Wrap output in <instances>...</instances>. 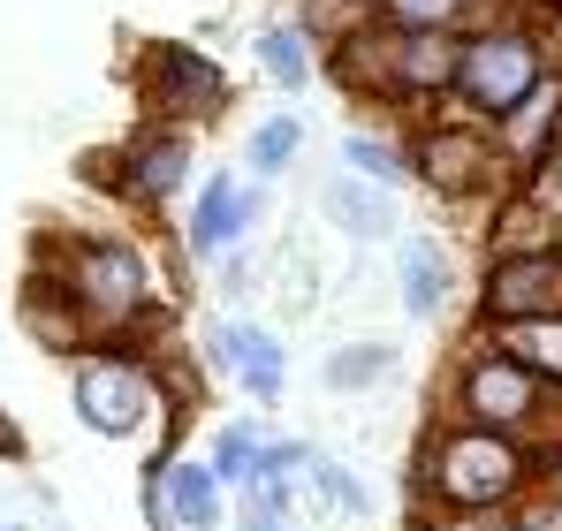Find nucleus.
<instances>
[{
    "label": "nucleus",
    "instance_id": "obj_1",
    "mask_svg": "<svg viewBox=\"0 0 562 531\" xmlns=\"http://www.w3.org/2000/svg\"><path fill=\"white\" fill-rule=\"evenodd\" d=\"M31 273H46L77 304V319L92 327V350H130L137 335L168 327L153 266L130 236H54L46 266H31Z\"/></svg>",
    "mask_w": 562,
    "mask_h": 531
},
{
    "label": "nucleus",
    "instance_id": "obj_2",
    "mask_svg": "<svg viewBox=\"0 0 562 531\" xmlns=\"http://www.w3.org/2000/svg\"><path fill=\"white\" fill-rule=\"evenodd\" d=\"M411 494L426 509H517L525 494H540V433L517 441L441 418L411 455Z\"/></svg>",
    "mask_w": 562,
    "mask_h": 531
},
{
    "label": "nucleus",
    "instance_id": "obj_3",
    "mask_svg": "<svg viewBox=\"0 0 562 531\" xmlns=\"http://www.w3.org/2000/svg\"><path fill=\"white\" fill-rule=\"evenodd\" d=\"M555 77V61H548V31L540 23H525V15H486V23H471L464 31V54H457V106H464L471 122H486V129H502L532 91Z\"/></svg>",
    "mask_w": 562,
    "mask_h": 531
},
{
    "label": "nucleus",
    "instance_id": "obj_4",
    "mask_svg": "<svg viewBox=\"0 0 562 531\" xmlns=\"http://www.w3.org/2000/svg\"><path fill=\"white\" fill-rule=\"evenodd\" d=\"M190 152H198V137H190L183 122H137L130 145L85 152V182H106L137 213H168L190 190Z\"/></svg>",
    "mask_w": 562,
    "mask_h": 531
},
{
    "label": "nucleus",
    "instance_id": "obj_5",
    "mask_svg": "<svg viewBox=\"0 0 562 531\" xmlns=\"http://www.w3.org/2000/svg\"><path fill=\"white\" fill-rule=\"evenodd\" d=\"M449 418H457V426H486V433L532 441L540 418H548V387H540L517 357H502L494 342H471L464 364L449 372Z\"/></svg>",
    "mask_w": 562,
    "mask_h": 531
},
{
    "label": "nucleus",
    "instance_id": "obj_6",
    "mask_svg": "<svg viewBox=\"0 0 562 531\" xmlns=\"http://www.w3.org/2000/svg\"><path fill=\"white\" fill-rule=\"evenodd\" d=\"M411 176L441 197H479V190H517V168L502 160L494 129L471 114H434L411 137Z\"/></svg>",
    "mask_w": 562,
    "mask_h": 531
},
{
    "label": "nucleus",
    "instance_id": "obj_7",
    "mask_svg": "<svg viewBox=\"0 0 562 531\" xmlns=\"http://www.w3.org/2000/svg\"><path fill=\"white\" fill-rule=\"evenodd\" d=\"M130 84L145 99V122H183V129L213 122V114L236 99V91H228V69H221L213 54L183 46V38H153V46L137 54Z\"/></svg>",
    "mask_w": 562,
    "mask_h": 531
},
{
    "label": "nucleus",
    "instance_id": "obj_8",
    "mask_svg": "<svg viewBox=\"0 0 562 531\" xmlns=\"http://www.w3.org/2000/svg\"><path fill=\"white\" fill-rule=\"evenodd\" d=\"M69 395H77V418L92 426L99 441H130L153 418V403H160L153 364L137 350H85L69 364Z\"/></svg>",
    "mask_w": 562,
    "mask_h": 531
},
{
    "label": "nucleus",
    "instance_id": "obj_9",
    "mask_svg": "<svg viewBox=\"0 0 562 531\" xmlns=\"http://www.w3.org/2000/svg\"><path fill=\"white\" fill-rule=\"evenodd\" d=\"M562 312V259L555 251H517V259H486L479 296H471V327L502 335L517 319H548Z\"/></svg>",
    "mask_w": 562,
    "mask_h": 531
},
{
    "label": "nucleus",
    "instance_id": "obj_10",
    "mask_svg": "<svg viewBox=\"0 0 562 531\" xmlns=\"http://www.w3.org/2000/svg\"><path fill=\"white\" fill-rule=\"evenodd\" d=\"M259 213H267V182H244L236 168L205 176V182H198V197H190V221H183V259L190 266L236 259L244 236L259 228Z\"/></svg>",
    "mask_w": 562,
    "mask_h": 531
},
{
    "label": "nucleus",
    "instance_id": "obj_11",
    "mask_svg": "<svg viewBox=\"0 0 562 531\" xmlns=\"http://www.w3.org/2000/svg\"><path fill=\"white\" fill-rule=\"evenodd\" d=\"M457 54H464V31H380L387 99H449L457 91Z\"/></svg>",
    "mask_w": 562,
    "mask_h": 531
},
{
    "label": "nucleus",
    "instance_id": "obj_12",
    "mask_svg": "<svg viewBox=\"0 0 562 531\" xmlns=\"http://www.w3.org/2000/svg\"><path fill=\"white\" fill-rule=\"evenodd\" d=\"M213 364L251 395V403H281V387H289V350H281L274 327H259V319H213Z\"/></svg>",
    "mask_w": 562,
    "mask_h": 531
},
{
    "label": "nucleus",
    "instance_id": "obj_13",
    "mask_svg": "<svg viewBox=\"0 0 562 531\" xmlns=\"http://www.w3.org/2000/svg\"><path fill=\"white\" fill-rule=\"evenodd\" d=\"M494 145H502V160L517 168V182L540 176V168L562 152V77H548V84L532 91V99L494 129Z\"/></svg>",
    "mask_w": 562,
    "mask_h": 531
},
{
    "label": "nucleus",
    "instance_id": "obj_14",
    "mask_svg": "<svg viewBox=\"0 0 562 531\" xmlns=\"http://www.w3.org/2000/svg\"><path fill=\"white\" fill-rule=\"evenodd\" d=\"M319 213H327L350 244H395V190L350 176V168L319 182Z\"/></svg>",
    "mask_w": 562,
    "mask_h": 531
},
{
    "label": "nucleus",
    "instance_id": "obj_15",
    "mask_svg": "<svg viewBox=\"0 0 562 531\" xmlns=\"http://www.w3.org/2000/svg\"><path fill=\"white\" fill-rule=\"evenodd\" d=\"M395 296H403L411 319H441L449 296H457V259L434 236H403L395 244Z\"/></svg>",
    "mask_w": 562,
    "mask_h": 531
},
{
    "label": "nucleus",
    "instance_id": "obj_16",
    "mask_svg": "<svg viewBox=\"0 0 562 531\" xmlns=\"http://www.w3.org/2000/svg\"><path fill=\"white\" fill-rule=\"evenodd\" d=\"M15 319H23V335H31L38 350L69 357V364L92 350V327L77 319V304H69V296L46 281V273H31V289H23V312H15Z\"/></svg>",
    "mask_w": 562,
    "mask_h": 531
},
{
    "label": "nucleus",
    "instance_id": "obj_17",
    "mask_svg": "<svg viewBox=\"0 0 562 531\" xmlns=\"http://www.w3.org/2000/svg\"><path fill=\"white\" fill-rule=\"evenodd\" d=\"M221 478H213V463L205 455H176L168 463V478H160V501H168V524L176 531H221Z\"/></svg>",
    "mask_w": 562,
    "mask_h": 531
},
{
    "label": "nucleus",
    "instance_id": "obj_18",
    "mask_svg": "<svg viewBox=\"0 0 562 531\" xmlns=\"http://www.w3.org/2000/svg\"><path fill=\"white\" fill-rule=\"evenodd\" d=\"M479 342H494L502 357H517L548 395H562V312L548 319H517V327H502V335H479Z\"/></svg>",
    "mask_w": 562,
    "mask_h": 531
},
{
    "label": "nucleus",
    "instance_id": "obj_19",
    "mask_svg": "<svg viewBox=\"0 0 562 531\" xmlns=\"http://www.w3.org/2000/svg\"><path fill=\"white\" fill-rule=\"evenodd\" d=\"M251 61H259V69H267V84H281L289 99H296V91H312V77H319L312 38H304L296 23H267V31L251 38Z\"/></svg>",
    "mask_w": 562,
    "mask_h": 531
},
{
    "label": "nucleus",
    "instance_id": "obj_20",
    "mask_svg": "<svg viewBox=\"0 0 562 531\" xmlns=\"http://www.w3.org/2000/svg\"><path fill=\"white\" fill-rule=\"evenodd\" d=\"M486 15H494L486 0H373L380 31H471Z\"/></svg>",
    "mask_w": 562,
    "mask_h": 531
},
{
    "label": "nucleus",
    "instance_id": "obj_21",
    "mask_svg": "<svg viewBox=\"0 0 562 531\" xmlns=\"http://www.w3.org/2000/svg\"><path fill=\"white\" fill-rule=\"evenodd\" d=\"M342 168L380 182V190H403L411 182V145L403 137H380V129H350L342 137Z\"/></svg>",
    "mask_w": 562,
    "mask_h": 531
},
{
    "label": "nucleus",
    "instance_id": "obj_22",
    "mask_svg": "<svg viewBox=\"0 0 562 531\" xmlns=\"http://www.w3.org/2000/svg\"><path fill=\"white\" fill-rule=\"evenodd\" d=\"M304 152V122L296 114H267L251 137H244V168H251V182H281V168Z\"/></svg>",
    "mask_w": 562,
    "mask_h": 531
},
{
    "label": "nucleus",
    "instance_id": "obj_23",
    "mask_svg": "<svg viewBox=\"0 0 562 531\" xmlns=\"http://www.w3.org/2000/svg\"><path fill=\"white\" fill-rule=\"evenodd\" d=\"M387 372H395V342H350V350H327V364H319V380L335 395H366Z\"/></svg>",
    "mask_w": 562,
    "mask_h": 531
},
{
    "label": "nucleus",
    "instance_id": "obj_24",
    "mask_svg": "<svg viewBox=\"0 0 562 531\" xmlns=\"http://www.w3.org/2000/svg\"><path fill=\"white\" fill-rule=\"evenodd\" d=\"M296 31L319 46H342V38H358V31H373V0H304V15H296Z\"/></svg>",
    "mask_w": 562,
    "mask_h": 531
},
{
    "label": "nucleus",
    "instance_id": "obj_25",
    "mask_svg": "<svg viewBox=\"0 0 562 531\" xmlns=\"http://www.w3.org/2000/svg\"><path fill=\"white\" fill-rule=\"evenodd\" d=\"M304 478H312V494H319L327 509H342V517H373V494L358 486V471H350V463H335V455H319V448H312Z\"/></svg>",
    "mask_w": 562,
    "mask_h": 531
},
{
    "label": "nucleus",
    "instance_id": "obj_26",
    "mask_svg": "<svg viewBox=\"0 0 562 531\" xmlns=\"http://www.w3.org/2000/svg\"><path fill=\"white\" fill-rule=\"evenodd\" d=\"M259 441H267V433H251V426H221V433H213V455H205V463H213V478L244 494V486H251V471H259Z\"/></svg>",
    "mask_w": 562,
    "mask_h": 531
},
{
    "label": "nucleus",
    "instance_id": "obj_27",
    "mask_svg": "<svg viewBox=\"0 0 562 531\" xmlns=\"http://www.w3.org/2000/svg\"><path fill=\"white\" fill-rule=\"evenodd\" d=\"M289 501H296V486H244L236 494V531H296Z\"/></svg>",
    "mask_w": 562,
    "mask_h": 531
},
{
    "label": "nucleus",
    "instance_id": "obj_28",
    "mask_svg": "<svg viewBox=\"0 0 562 531\" xmlns=\"http://www.w3.org/2000/svg\"><path fill=\"white\" fill-rule=\"evenodd\" d=\"M418 531H509V509H426Z\"/></svg>",
    "mask_w": 562,
    "mask_h": 531
},
{
    "label": "nucleus",
    "instance_id": "obj_29",
    "mask_svg": "<svg viewBox=\"0 0 562 531\" xmlns=\"http://www.w3.org/2000/svg\"><path fill=\"white\" fill-rule=\"evenodd\" d=\"M509 531H562V509H555V494H525V501L509 509Z\"/></svg>",
    "mask_w": 562,
    "mask_h": 531
},
{
    "label": "nucleus",
    "instance_id": "obj_30",
    "mask_svg": "<svg viewBox=\"0 0 562 531\" xmlns=\"http://www.w3.org/2000/svg\"><path fill=\"white\" fill-rule=\"evenodd\" d=\"M540 494H555L562 509V441H540Z\"/></svg>",
    "mask_w": 562,
    "mask_h": 531
},
{
    "label": "nucleus",
    "instance_id": "obj_31",
    "mask_svg": "<svg viewBox=\"0 0 562 531\" xmlns=\"http://www.w3.org/2000/svg\"><path fill=\"white\" fill-rule=\"evenodd\" d=\"M23 455H31V441H23V426H15V418L0 410V463H23Z\"/></svg>",
    "mask_w": 562,
    "mask_h": 531
},
{
    "label": "nucleus",
    "instance_id": "obj_32",
    "mask_svg": "<svg viewBox=\"0 0 562 531\" xmlns=\"http://www.w3.org/2000/svg\"><path fill=\"white\" fill-rule=\"evenodd\" d=\"M555 259H562V236H555Z\"/></svg>",
    "mask_w": 562,
    "mask_h": 531
},
{
    "label": "nucleus",
    "instance_id": "obj_33",
    "mask_svg": "<svg viewBox=\"0 0 562 531\" xmlns=\"http://www.w3.org/2000/svg\"><path fill=\"white\" fill-rule=\"evenodd\" d=\"M0 531H15V524H0Z\"/></svg>",
    "mask_w": 562,
    "mask_h": 531
}]
</instances>
